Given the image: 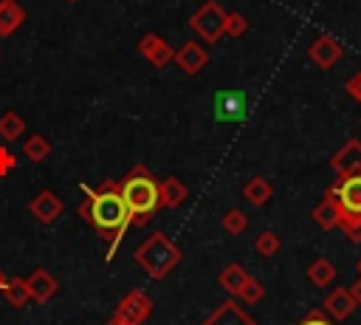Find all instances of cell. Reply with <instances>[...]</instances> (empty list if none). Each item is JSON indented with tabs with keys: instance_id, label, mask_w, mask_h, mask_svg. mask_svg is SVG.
<instances>
[{
	"instance_id": "obj_34",
	"label": "cell",
	"mask_w": 361,
	"mask_h": 325,
	"mask_svg": "<svg viewBox=\"0 0 361 325\" xmlns=\"http://www.w3.org/2000/svg\"><path fill=\"white\" fill-rule=\"evenodd\" d=\"M6 283H8V277H6V274H3V271H0V291H3V288H6Z\"/></svg>"
},
{
	"instance_id": "obj_17",
	"label": "cell",
	"mask_w": 361,
	"mask_h": 325,
	"mask_svg": "<svg viewBox=\"0 0 361 325\" xmlns=\"http://www.w3.org/2000/svg\"><path fill=\"white\" fill-rule=\"evenodd\" d=\"M25 23V8L17 0H0V37H11Z\"/></svg>"
},
{
	"instance_id": "obj_2",
	"label": "cell",
	"mask_w": 361,
	"mask_h": 325,
	"mask_svg": "<svg viewBox=\"0 0 361 325\" xmlns=\"http://www.w3.org/2000/svg\"><path fill=\"white\" fill-rule=\"evenodd\" d=\"M118 192L127 203L133 226H147L152 220V215L161 209V181L144 164H135L118 181Z\"/></svg>"
},
{
	"instance_id": "obj_25",
	"label": "cell",
	"mask_w": 361,
	"mask_h": 325,
	"mask_svg": "<svg viewBox=\"0 0 361 325\" xmlns=\"http://www.w3.org/2000/svg\"><path fill=\"white\" fill-rule=\"evenodd\" d=\"M220 226H223V232H228V235H243L245 229H248V215L243 212V209H237V206H231V209H226L223 212V218H220Z\"/></svg>"
},
{
	"instance_id": "obj_14",
	"label": "cell",
	"mask_w": 361,
	"mask_h": 325,
	"mask_svg": "<svg viewBox=\"0 0 361 325\" xmlns=\"http://www.w3.org/2000/svg\"><path fill=\"white\" fill-rule=\"evenodd\" d=\"M62 201H59V195L56 192H51V189H42V192H37L31 201H28V212L39 220V223H54L59 215H62Z\"/></svg>"
},
{
	"instance_id": "obj_4",
	"label": "cell",
	"mask_w": 361,
	"mask_h": 325,
	"mask_svg": "<svg viewBox=\"0 0 361 325\" xmlns=\"http://www.w3.org/2000/svg\"><path fill=\"white\" fill-rule=\"evenodd\" d=\"M133 260L147 271L149 280L161 283L169 277V271L183 260V252L164 235V232H152L133 254Z\"/></svg>"
},
{
	"instance_id": "obj_24",
	"label": "cell",
	"mask_w": 361,
	"mask_h": 325,
	"mask_svg": "<svg viewBox=\"0 0 361 325\" xmlns=\"http://www.w3.org/2000/svg\"><path fill=\"white\" fill-rule=\"evenodd\" d=\"M23 155H25L28 161L39 164V161H45V158L51 155V141H48L42 133H34V136H28V138L23 141Z\"/></svg>"
},
{
	"instance_id": "obj_35",
	"label": "cell",
	"mask_w": 361,
	"mask_h": 325,
	"mask_svg": "<svg viewBox=\"0 0 361 325\" xmlns=\"http://www.w3.org/2000/svg\"><path fill=\"white\" fill-rule=\"evenodd\" d=\"M358 274H361V260H358Z\"/></svg>"
},
{
	"instance_id": "obj_22",
	"label": "cell",
	"mask_w": 361,
	"mask_h": 325,
	"mask_svg": "<svg viewBox=\"0 0 361 325\" xmlns=\"http://www.w3.org/2000/svg\"><path fill=\"white\" fill-rule=\"evenodd\" d=\"M313 223H316L319 229H324V232H330V229L338 226V209H336V203H333L327 195L316 203V209H313Z\"/></svg>"
},
{
	"instance_id": "obj_7",
	"label": "cell",
	"mask_w": 361,
	"mask_h": 325,
	"mask_svg": "<svg viewBox=\"0 0 361 325\" xmlns=\"http://www.w3.org/2000/svg\"><path fill=\"white\" fill-rule=\"evenodd\" d=\"M138 51L141 57L152 65V68H166L172 59H175V48L155 31H147L141 40H138Z\"/></svg>"
},
{
	"instance_id": "obj_3",
	"label": "cell",
	"mask_w": 361,
	"mask_h": 325,
	"mask_svg": "<svg viewBox=\"0 0 361 325\" xmlns=\"http://www.w3.org/2000/svg\"><path fill=\"white\" fill-rule=\"evenodd\" d=\"M338 209V229L350 243H361V175H338L324 192Z\"/></svg>"
},
{
	"instance_id": "obj_19",
	"label": "cell",
	"mask_w": 361,
	"mask_h": 325,
	"mask_svg": "<svg viewBox=\"0 0 361 325\" xmlns=\"http://www.w3.org/2000/svg\"><path fill=\"white\" fill-rule=\"evenodd\" d=\"M248 271L240 266V263H228L220 274H217V283H220V288L226 291V294H231V297H237L240 294V288L248 283Z\"/></svg>"
},
{
	"instance_id": "obj_11",
	"label": "cell",
	"mask_w": 361,
	"mask_h": 325,
	"mask_svg": "<svg viewBox=\"0 0 361 325\" xmlns=\"http://www.w3.org/2000/svg\"><path fill=\"white\" fill-rule=\"evenodd\" d=\"M330 167H333L336 175H361V141H358V138L344 141V144L333 153Z\"/></svg>"
},
{
	"instance_id": "obj_26",
	"label": "cell",
	"mask_w": 361,
	"mask_h": 325,
	"mask_svg": "<svg viewBox=\"0 0 361 325\" xmlns=\"http://www.w3.org/2000/svg\"><path fill=\"white\" fill-rule=\"evenodd\" d=\"M279 249H282V240H279V235L271 232V229H265V232H259V235L254 237V252H257L259 257H274Z\"/></svg>"
},
{
	"instance_id": "obj_27",
	"label": "cell",
	"mask_w": 361,
	"mask_h": 325,
	"mask_svg": "<svg viewBox=\"0 0 361 325\" xmlns=\"http://www.w3.org/2000/svg\"><path fill=\"white\" fill-rule=\"evenodd\" d=\"M262 297H265V285L257 280V277H248V283L240 288V294H237V300H243V302H248V305H257V302H262Z\"/></svg>"
},
{
	"instance_id": "obj_30",
	"label": "cell",
	"mask_w": 361,
	"mask_h": 325,
	"mask_svg": "<svg viewBox=\"0 0 361 325\" xmlns=\"http://www.w3.org/2000/svg\"><path fill=\"white\" fill-rule=\"evenodd\" d=\"M17 167V158H14V153L6 147V144H0V178H6L11 170Z\"/></svg>"
},
{
	"instance_id": "obj_1",
	"label": "cell",
	"mask_w": 361,
	"mask_h": 325,
	"mask_svg": "<svg viewBox=\"0 0 361 325\" xmlns=\"http://www.w3.org/2000/svg\"><path fill=\"white\" fill-rule=\"evenodd\" d=\"M82 195L85 201L79 203V218L107 240V260H113L124 232L133 226L127 203L118 192V181H104L102 187L82 184Z\"/></svg>"
},
{
	"instance_id": "obj_33",
	"label": "cell",
	"mask_w": 361,
	"mask_h": 325,
	"mask_svg": "<svg viewBox=\"0 0 361 325\" xmlns=\"http://www.w3.org/2000/svg\"><path fill=\"white\" fill-rule=\"evenodd\" d=\"M104 325H127V322H121V319H116V317H110Z\"/></svg>"
},
{
	"instance_id": "obj_5",
	"label": "cell",
	"mask_w": 361,
	"mask_h": 325,
	"mask_svg": "<svg viewBox=\"0 0 361 325\" xmlns=\"http://www.w3.org/2000/svg\"><path fill=\"white\" fill-rule=\"evenodd\" d=\"M226 8L217 3V0H206V3H200L195 11H192V17H189V28L206 42V45H212V42H217L223 34H226Z\"/></svg>"
},
{
	"instance_id": "obj_13",
	"label": "cell",
	"mask_w": 361,
	"mask_h": 325,
	"mask_svg": "<svg viewBox=\"0 0 361 325\" xmlns=\"http://www.w3.org/2000/svg\"><path fill=\"white\" fill-rule=\"evenodd\" d=\"M203 325H257V319H254L248 311H243V308L237 305V300H223V302L203 319Z\"/></svg>"
},
{
	"instance_id": "obj_20",
	"label": "cell",
	"mask_w": 361,
	"mask_h": 325,
	"mask_svg": "<svg viewBox=\"0 0 361 325\" xmlns=\"http://www.w3.org/2000/svg\"><path fill=\"white\" fill-rule=\"evenodd\" d=\"M307 280H310L316 288H327V285L336 280V266H333L327 257H316V260L307 266Z\"/></svg>"
},
{
	"instance_id": "obj_16",
	"label": "cell",
	"mask_w": 361,
	"mask_h": 325,
	"mask_svg": "<svg viewBox=\"0 0 361 325\" xmlns=\"http://www.w3.org/2000/svg\"><path fill=\"white\" fill-rule=\"evenodd\" d=\"M186 198H189V187L180 178L169 175L161 181V209H178L180 203H186Z\"/></svg>"
},
{
	"instance_id": "obj_9",
	"label": "cell",
	"mask_w": 361,
	"mask_h": 325,
	"mask_svg": "<svg viewBox=\"0 0 361 325\" xmlns=\"http://www.w3.org/2000/svg\"><path fill=\"white\" fill-rule=\"evenodd\" d=\"M307 57H310L319 68L330 71V68L344 57V45H341L336 37H330V34H319V37L310 42V48H307Z\"/></svg>"
},
{
	"instance_id": "obj_18",
	"label": "cell",
	"mask_w": 361,
	"mask_h": 325,
	"mask_svg": "<svg viewBox=\"0 0 361 325\" xmlns=\"http://www.w3.org/2000/svg\"><path fill=\"white\" fill-rule=\"evenodd\" d=\"M271 195H274V187H271V181L262 178V175L248 178L245 187H243V198H245L251 206H265V203L271 201Z\"/></svg>"
},
{
	"instance_id": "obj_8",
	"label": "cell",
	"mask_w": 361,
	"mask_h": 325,
	"mask_svg": "<svg viewBox=\"0 0 361 325\" xmlns=\"http://www.w3.org/2000/svg\"><path fill=\"white\" fill-rule=\"evenodd\" d=\"M186 76H195V73H200L206 65H209V51L203 48V42H197V40H189V42H183L180 48H175V59H172Z\"/></svg>"
},
{
	"instance_id": "obj_29",
	"label": "cell",
	"mask_w": 361,
	"mask_h": 325,
	"mask_svg": "<svg viewBox=\"0 0 361 325\" xmlns=\"http://www.w3.org/2000/svg\"><path fill=\"white\" fill-rule=\"evenodd\" d=\"M296 325H336V322H330V317H327L322 308H313V311H307Z\"/></svg>"
},
{
	"instance_id": "obj_6",
	"label": "cell",
	"mask_w": 361,
	"mask_h": 325,
	"mask_svg": "<svg viewBox=\"0 0 361 325\" xmlns=\"http://www.w3.org/2000/svg\"><path fill=\"white\" fill-rule=\"evenodd\" d=\"M149 314H152V297L147 291H141V288L127 291L121 297V302L116 305V311H113V317L127 322V325H141V322L149 319Z\"/></svg>"
},
{
	"instance_id": "obj_32",
	"label": "cell",
	"mask_w": 361,
	"mask_h": 325,
	"mask_svg": "<svg viewBox=\"0 0 361 325\" xmlns=\"http://www.w3.org/2000/svg\"><path fill=\"white\" fill-rule=\"evenodd\" d=\"M350 294H353V300H355V308H361V277L350 285Z\"/></svg>"
},
{
	"instance_id": "obj_10",
	"label": "cell",
	"mask_w": 361,
	"mask_h": 325,
	"mask_svg": "<svg viewBox=\"0 0 361 325\" xmlns=\"http://www.w3.org/2000/svg\"><path fill=\"white\" fill-rule=\"evenodd\" d=\"M245 93L243 90H217L214 93V116L217 122H240L245 116Z\"/></svg>"
},
{
	"instance_id": "obj_28",
	"label": "cell",
	"mask_w": 361,
	"mask_h": 325,
	"mask_svg": "<svg viewBox=\"0 0 361 325\" xmlns=\"http://www.w3.org/2000/svg\"><path fill=\"white\" fill-rule=\"evenodd\" d=\"M248 31V20H245V14H240V11H228L226 14V37H243Z\"/></svg>"
},
{
	"instance_id": "obj_15",
	"label": "cell",
	"mask_w": 361,
	"mask_h": 325,
	"mask_svg": "<svg viewBox=\"0 0 361 325\" xmlns=\"http://www.w3.org/2000/svg\"><path fill=\"white\" fill-rule=\"evenodd\" d=\"M355 311V300L350 294V288H333L324 297V314L333 319H347Z\"/></svg>"
},
{
	"instance_id": "obj_12",
	"label": "cell",
	"mask_w": 361,
	"mask_h": 325,
	"mask_svg": "<svg viewBox=\"0 0 361 325\" xmlns=\"http://www.w3.org/2000/svg\"><path fill=\"white\" fill-rule=\"evenodd\" d=\"M25 285H28V294H31V302H51L59 291V280L48 271V268H34L28 277H25Z\"/></svg>"
},
{
	"instance_id": "obj_31",
	"label": "cell",
	"mask_w": 361,
	"mask_h": 325,
	"mask_svg": "<svg viewBox=\"0 0 361 325\" xmlns=\"http://www.w3.org/2000/svg\"><path fill=\"white\" fill-rule=\"evenodd\" d=\"M344 90H347V96H353L355 102H361V71H358V73H353V76L347 79Z\"/></svg>"
},
{
	"instance_id": "obj_36",
	"label": "cell",
	"mask_w": 361,
	"mask_h": 325,
	"mask_svg": "<svg viewBox=\"0 0 361 325\" xmlns=\"http://www.w3.org/2000/svg\"><path fill=\"white\" fill-rule=\"evenodd\" d=\"M68 3H76V0H68Z\"/></svg>"
},
{
	"instance_id": "obj_21",
	"label": "cell",
	"mask_w": 361,
	"mask_h": 325,
	"mask_svg": "<svg viewBox=\"0 0 361 325\" xmlns=\"http://www.w3.org/2000/svg\"><path fill=\"white\" fill-rule=\"evenodd\" d=\"M25 133V119L17 110H6L0 113V138L3 141H17Z\"/></svg>"
},
{
	"instance_id": "obj_23",
	"label": "cell",
	"mask_w": 361,
	"mask_h": 325,
	"mask_svg": "<svg viewBox=\"0 0 361 325\" xmlns=\"http://www.w3.org/2000/svg\"><path fill=\"white\" fill-rule=\"evenodd\" d=\"M0 294L6 297V302L11 308H23V305L31 302V294H28V285H25L23 277H8V283H6V288Z\"/></svg>"
}]
</instances>
